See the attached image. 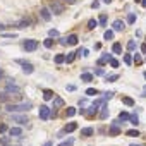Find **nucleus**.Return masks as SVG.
I'll list each match as a JSON object with an SVG mask.
<instances>
[{
  "label": "nucleus",
  "mask_w": 146,
  "mask_h": 146,
  "mask_svg": "<svg viewBox=\"0 0 146 146\" xmlns=\"http://www.w3.org/2000/svg\"><path fill=\"white\" fill-rule=\"evenodd\" d=\"M76 113H78V110H76L74 107H69V108L65 110V115H67V117H74Z\"/></svg>",
  "instance_id": "393cba45"
},
{
  "label": "nucleus",
  "mask_w": 146,
  "mask_h": 146,
  "mask_svg": "<svg viewBox=\"0 0 146 146\" xmlns=\"http://www.w3.org/2000/svg\"><path fill=\"white\" fill-rule=\"evenodd\" d=\"M141 52H143V53H146V43H143V45H141Z\"/></svg>",
  "instance_id": "8fccbe9b"
},
{
  "label": "nucleus",
  "mask_w": 146,
  "mask_h": 146,
  "mask_svg": "<svg viewBox=\"0 0 146 146\" xmlns=\"http://www.w3.org/2000/svg\"><path fill=\"white\" fill-rule=\"evenodd\" d=\"M16 62L23 65V72H24V74H33V72H35V67H33V64H31V62H26V60H21V58H17Z\"/></svg>",
  "instance_id": "20e7f679"
},
{
  "label": "nucleus",
  "mask_w": 146,
  "mask_h": 146,
  "mask_svg": "<svg viewBox=\"0 0 146 146\" xmlns=\"http://www.w3.org/2000/svg\"><path fill=\"white\" fill-rule=\"evenodd\" d=\"M129 120H131V124H134V125L139 124V117H137V115H129Z\"/></svg>",
  "instance_id": "473e14b6"
},
{
  "label": "nucleus",
  "mask_w": 146,
  "mask_h": 146,
  "mask_svg": "<svg viewBox=\"0 0 146 146\" xmlns=\"http://www.w3.org/2000/svg\"><path fill=\"white\" fill-rule=\"evenodd\" d=\"M134 48H136V41H134V40H131V41L127 43V50H129V52H132Z\"/></svg>",
  "instance_id": "c9c22d12"
},
{
  "label": "nucleus",
  "mask_w": 146,
  "mask_h": 146,
  "mask_svg": "<svg viewBox=\"0 0 146 146\" xmlns=\"http://www.w3.org/2000/svg\"><path fill=\"white\" fill-rule=\"evenodd\" d=\"M132 62H134L136 65H141V64H143V57H141L139 53H136V55H134V58H132Z\"/></svg>",
  "instance_id": "a878e982"
},
{
  "label": "nucleus",
  "mask_w": 146,
  "mask_h": 146,
  "mask_svg": "<svg viewBox=\"0 0 146 146\" xmlns=\"http://www.w3.org/2000/svg\"><path fill=\"white\" fill-rule=\"evenodd\" d=\"M7 131V125L5 124H0V132H5Z\"/></svg>",
  "instance_id": "de8ad7c7"
},
{
  "label": "nucleus",
  "mask_w": 146,
  "mask_h": 146,
  "mask_svg": "<svg viewBox=\"0 0 146 146\" xmlns=\"http://www.w3.org/2000/svg\"><path fill=\"white\" fill-rule=\"evenodd\" d=\"M5 28H7V26H4V24H0V31H4Z\"/></svg>",
  "instance_id": "5fc2aeb1"
},
{
  "label": "nucleus",
  "mask_w": 146,
  "mask_h": 146,
  "mask_svg": "<svg viewBox=\"0 0 146 146\" xmlns=\"http://www.w3.org/2000/svg\"><path fill=\"white\" fill-rule=\"evenodd\" d=\"M52 100H53V108H60V107H64V100H62L60 96H53Z\"/></svg>",
  "instance_id": "4468645a"
},
{
  "label": "nucleus",
  "mask_w": 146,
  "mask_h": 146,
  "mask_svg": "<svg viewBox=\"0 0 146 146\" xmlns=\"http://www.w3.org/2000/svg\"><path fill=\"white\" fill-rule=\"evenodd\" d=\"M110 57H112L110 53H103V55H102V58L98 60V64H100V65H103V64H107V62L110 60Z\"/></svg>",
  "instance_id": "4be33fe9"
},
{
  "label": "nucleus",
  "mask_w": 146,
  "mask_h": 146,
  "mask_svg": "<svg viewBox=\"0 0 146 146\" xmlns=\"http://www.w3.org/2000/svg\"><path fill=\"white\" fill-rule=\"evenodd\" d=\"M102 2H103V4H110V2H112V0H102Z\"/></svg>",
  "instance_id": "6e6d98bb"
},
{
  "label": "nucleus",
  "mask_w": 146,
  "mask_h": 146,
  "mask_svg": "<svg viewBox=\"0 0 146 146\" xmlns=\"http://www.w3.org/2000/svg\"><path fill=\"white\" fill-rule=\"evenodd\" d=\"M125 28V24H124V21H120V19H117V21H113V31H122Z\"/></svg>",
  "instance_id": "9b49d317"
},
{
  "label": "nucleus",
  "mask_w": 146,
  "mask_h": 146,
  "mask_svg": "<svg viewBox=\"0 0 146 146\" xmlns=\"http://www.w3.org/2000/svg\"><path fill=\"white\" fill-rule=\"evenodd\" d=\"M78 129V124L76 122H69L65 127H64V132H72V131H76Z\"/></svg>",
  "instance_id": "f3484780"
},
{
  "label": "nucleus",
  "mask_w": 146,
  "mask_h": 146,
  "mask_svg": "<svg viewBox=\"0 0 146 146\" xmlns=\"http://www.w3.org/2000/svg\"><path fill=\"white\" fill-rule=\"evenodd\" d=\"M40 16H41V19H43V21H50V19H52V12H50V9H48V7L40 9Z\"/></svg>",
  "instance_id": "0eeeda50"
},
{
  "label": "nucleus",
  "mask_w": 146,
  "mask_h": 146,
  "mask_svg": "<svg viewBox=\"0 0 146 146\" xmlns=\"http://www.w3.org/2000/svg\"><path fill=\"white\" fill-rule=\"evenodd\" d=\"M72 143H74V139H67V141H62V143H60L58 146H70Z\"/></svg>",
  "instance_id": "ea45409f"
},
{
  "label": "nucleus",
  "mask_w": 146,
  "mask_h": 146,
  "mask_svg": "<svg viewBox=\"0 0 146 146\" xmlns=\"http://www.w3.org/2000/svg\"><path fill=\"white\" fill-rule=\"evenodd\" d=\"M125 134H127V136H132V137H136V136H141V134H139V131H136V129H131V131H127Z\"/></svg>",
  "instance_id": "f704fd0d"
},
{
  "label": "nucleus",
  "mask_w": 146,
  "mask_h": 146,
  "mask_svg": "<svg viewBox=\"0 0 146 146\" xmlns=\"http://www.w3.org/2000/svg\"><path fill=\"white\" fill-rule=\"evenodd\" d=\"M65 2H67V4H76L78 0H65Z\"/></svg>",
  "instance_id": "603ef678"
},
{
  "label": "nucleus",
  "mask_w": 146,
  "mask_h": 146,
  "mask_svg": "<svg viewBox=\"0 0 146 146\" xmlns=\"http://www.w3.org/2000/svg\"><path fill=\"white\" fill-rule=\"evenodd\" d=\"M91 7H93V9H98V7H100V0H95V2L91 4Z\"/></svg>",
  "instance_id": "49530a36"
},
{
  "label": "nucleus",
  "mask_w": 146,
  "mask_h": 146,
  "mask_svg": "<svg viewBox=\"0 0 146 146\" xmlns=\"http://www.w3.org/2000/svg\"><path fill=\"white\" fill-rule=\"evenodd\" d=\"M38 117H40L41 120H48V119L52 117V110H50V107L41 105V107H40V112H38Z\"/></svg>",
  "instance_id": "7ed1b4c3"
},
{
  "label": "nucleus",
  "mask_w": 146,
  "mask_h": 146,
  "mask_svg": "<svg viewBox=\"0 0 146 146\" xmlns=\"http://www.w3.org/2000/svg\"><path fill=\"white\" fill-rule=\"evenodd\" d=\"M93 132H95L93 127H84V129H81V136H83V137H90V136H93Z\"/></svg>",
  "instance_id": "f8f14e48"
},
{
  "label": "nucleus",
  "mask_w": 146,
  "mask_h": 146,
  "mask_svg": "<svg viewBox=\"0 0 146 146\" xmlns=\"http://www.w3.org/2000/svg\"><path fill=\"white\" fill-rule=\"evenodd\" d=\"M5 93H9V95H17V93H21V88H19L17 84H14V81L11 79V81H7Z\"/></svg>",
  "instance_id": "39448f33"
},
{
  "label": "nucleus",
  "mask_w": 146,
  "mask_h": 146,
  "mask_svg": "<svg viewBox=\"0 0 146 146\" xmlns=\"http://www.w3.org/2000/svg\"><path fill=\"white\" fill-rule=\"evenodd\" d=\"M105 79H107V83H115V81L119 79V74H110V76H107Z\"/></svg>",
  "instance_id": "bb28decb"
},
{
  "label": "nucleus",
  "mask_w": 146,
  "mask_h": 146,
  "mask_svg": "<svg viewBox=\"0 0 146 146\" xmlns=\"http://www.w3.org/2000/svg\"><path fill=\"white\" fill-rule=\"evenodd\" d=\"M86 95L88 96H95V95H98V90L96 88H90V90H86Z\"/></svg>",
  "instance_id": "2f4dec72"
},
{
  "label": "nucleus",
  "mask_w": 146,
  "mask_h": 146,
  "mask_svg": "<svg viewBox=\"0 0 146 146\" xmlns=\"http://www.w3.org/2000/svg\"><path fill=\"white\" fill-rule=\"evenodd\" d=\"M103 103H105V100H95V102H93V105H91V107H93V108H95V110H96V112H98V110H100V108H102V105H103Z\"/></svg>",
  "instance_id": "b1692460"
},
{
  "label": "nucleus",
  "mask_w": 146,
  "mask_h": 146,
  "mask_svg": "<svg viewBox=\"0 0 146 146\" xmlns=\"http://www.w3.org/2000/svg\"><path fill=\"white\" fill-rule=\"evenodd\" d=\"M9 136L11 137H21L23 136V129L21 127H11L9 129Z\"/></svg>",
  "instance_id": "1a4fd4ad"
},
{
  "label": "nucleus",
  "mask_w": 146,
  "mask_h": 146,
  "mask_svg": "<svg viewBox=\"0 0 146 146\" xmlns=\"http://www.w3.org/2000/svg\"><path fill=\"white\" fill-rule=\"evenodd\" d=\"M55 62H57V64H62V62H65V55H64V53H58V55H55Z\"/></svg>",
  "instance_id": "c85d7f7f"
},
{
  "label": "nucleus",
  "mask_w": 146,
  "mask_h": 146,
  "mask_svg": "<svg viewBox=\"0 0 146 146\" xmlns=\"http://www.w3.org/2000/svg\"><path fill=\"white\" fill-rule=\"evenodd\" d=\"M131 146H144V144H131Z\"/></svg>",
  "instance_id": "4d7b16f0"
},
{
  "label": "nucleus",
  "mask_w": 146,
  "mask_h": 146,
  "mask_svg": "<svg viewBox=\"0 0 146 146\" xmlns=\"http://www.w3.org/2000/svg\"><path fill=\"white\" fill-rule=\"evenodd\" d=\"M119 120H120V122L129 120V113H127V112H120V113H119Z\"/></svg>",
  "instance_id": "cd10ccee"
},
{
  "label": "nucleus",
  "mask_w": 146,
  "mask_h": 146,
  "mask_svg": "<svg viewBox=\"0 0 146 146\" xmlns=\"http://www.w3.org/2000/svg\"><path fill=\"white\" fill-rule=\"evenodd\" d=\"M124 62H125L127 65H131V64H132V57H131L129 53H125V55H124Z\"/></svg>",
  "instance_id": "e433bc0d"
},
{
  "label": "nucleus",
  "mask_w": 146,
  "mask_h": 146,
  "mask_svg": "<svg viewBox=\"0 0 146 146\" xmlns=\"http://www.w3.org/2000/svg\"><path fill=\"white\" fill-rule=\"evenodd\" d=\"M107 117H108V107H107V103H103L100 108V119H107Z\"/></svg>",
  "instance_id": "2eb2a0df"
},
{
  "label": "nucleus",
  "mask_w": 146,
  "mask_h": 146,
  "mask_svg": "<svg viewBox=\"0 0 146 146\" xmlns=\"http://www.w3.org/2000/svg\"><path fill=\"white\" fill-rule=\"evenodd\" d=\"M76 57H78V52H69V53L65 55V62H67V64H72V62L76 60Z\"/></svg>",
  "instance_id": "9d476101"
},
{
  "label": "nucleus",
  "mask_w": 146,
  "mask_h": 146,
  "mask_svg": "<svg viewBox=\"0 0 146 146\" xmlns=\"http://www.w3.org/2000/svg\"><path fill=\"white\" fill-rule=\"evenodd\" d=\"M78 40H79V38H78L76 35H70V36H67V38H65L67 45H78Z\"/></svg>",
  "instance_id": "a211bd4d"
},
{
  "label": "nucleus",
  "mask_w": 146,
  "mask_h": 146,
  "mask_svg": "<svg viewBox=\"0 0 146 146\" xmlns=\"http://www.w3.org/2000/svg\"><path fill=\"white\" fill-rule=\"evenodd\" d=\"M144 79H146V72H144Z\"/></svg>",
  "instance_id": "bf43d9fd"
},
{
  "label": "nucleus",
  "mask_w": 146,
  "mask_h": 146,
  "mask_svg": "<svg viewBox=\"0 0 146 146\" xmlns=\"http://www.w3.org/2000/svg\"><path fill=\"white\" fill-rule=\"evenodd\" d=\"M12 120H14V122H17V124H21V125H24V124H28V122H29L26 115H16V113L12 115Z\"/></svg>",
  "instance_id": "6e6552de"
},
{
  "label": "nucleus",
  "mask_w": 146,
  "mask_h": 146,
  "mask_svg": "<svg viewBox=\"0 0 146 146\" xmlns=\"http://www.w3.org/2000/svg\"><path fill=\"white\" fill-rule=\"evenodd\" d=\"M98 26V21H95V19H90V23H88V29H95Z\"/></svg>",
  "instance_id": "7c9ffc66"
},
{
  "label": "nucleus",
  "mask_w": 146,
  "mask_h": 146,
  "mask_svg": "<svg viewBox=\"0 0 146 146\" xmlns=\"http://www.w3.org/2000/svg\"><path fill=\"white\" fill-rule=\"evenodd\" d=\"M98 24H100V26H105V24H107V14H102V16H100Z\"/></svg>",
  "instance_id": "c756f323"
},
{
  "label": "nucleus",
  "mask_w": 146,
  "mask_h": 146,
  "mask_svg": "<svg viewBox=\"0 0 146 146\" xmlns=\"http://www.w3.org/2000/svg\"><path fill=\"white\" fill-rule=\"evenodd\" d=\"M103 36H105V40H112V38H113V31H110V29H108V31H105V35H103Z\"/></svg>",
  "instance_id": "58836bf2"
},
{
  "label": "nucleus",
  "mask_w": 146,
  "mask_h": 146,
  "mask_svg": "<svg viewBox=\"0 0 146 146\" xmlns=\"http://www.w3.org/2000/svg\"><path fill=\"white\" fill-rule=\"evenodd\" d=\"M108 62H110V65H112V67H119V62H117V58L110 57V60H108Z\"/></svg>",
  "instance_id": "a19ab883"
},
{
  "label": "nucleus",
  "mask_w": 146,
  "mask_h": 146,
  "mask_svg": "<svg viewBox=\"0 0 146 146\" xmlns=\"http://www.w3.org/2000/svg\"><path fill=\"white\" fill-rule=\"evenodd\" d=\"M81 81L91 83V81H93V74H90V72H83V74H81Z\"/></svg>",
  "instance_id": "6ab92c4d"
},
{
  "label": "nucleus",
  "mask_w": 146,
  "mask_h": 146,
  "mask_svg": "<svg viewBox=\"0 0 146 146\" xmlns=\"http://www.w3.org/2000/svg\"><path fill=\"white\" fill-rule=\"evenodd\" d=\"M113 95H115V93H113V91H107V93H105V95H103V100H110V98H112V96H113Z\"/></svg>",
  "instance_id": "79ce46f5"
},
{
  "label": "nucleus",
  "mask_w": 146,
  "mask_h": 146,
  "mask_svg": "<svg viewBox=\"0 0 146 146\" xmlns=\"http://www.w3.org/2000/svg\"><path fill=\"white\" fill-rule=\"evenodd\" d=\"M122 103L127 105V107H134V100L129 98V96H122Z\"/></svg>",
  "instance_id": "5701e85b"
},
{
  "label": "nucleus",
  "mask_w": 146,
  "mask_h": 146,
  "mask_svg": "<svg viewBox=\"0 0 146 146\" xmlns=\"http://www.w3.org/2000/svg\"><path fill=\"white\" fill-rule=\"evenodd\" d=\"M43 146H52V141H46V143H45Z\"/></svg>",
  "instance_id": "864d4df0"
},
{
  "label": "nucleus",
  "mask_w": 146,
  "mask_h": 146,
  "mask_svg": "<svg viewBox=\"0 0 146 146\" xmlns=\"http://www.w3.org/2000/svg\"><path fill=\"white\" fill-rule=\"evenodd\" d=\"M31 24V21L29 19H23V21H19L17 24H14V28H19V29H23V28H28Z\"/></svg>",
  "instance_id": "ddd939ff"
},
{
  "label": "nucleus",
  "mask_w": 146,
  "mask_h": 146,
  "mask_svg": "<svg viewBox=\"0 0 146 146\" xmlns=\"http://www.w3.org/2000/svg\"><path fill=\"white\" fill-rule=\"evenodd\" d=\"M134 2H141V0H134Z\"/></svg>",
  "instance_id": "13d9d810"
},
{
  "label": "nucleus",
  "mask_w": 146,
  "mask_h": 146,
  "mask_svg": "<svg viewBox=\"0 0 146 146\" xmlns=\"http://www.w3.org/2000/svg\"><path fill=\"white\" fill-rule=\"evenodd\" d=\"M134 21H136V16H134V14H129V16H127V23H129V24H132Z\"/></svg>",
  "instance_id": "37998d69"
},
{
  "label": "nucleus",
  "mask_w": 146,
  "mask_h": 146,
  "mask_svg": "<svg viewBox=\"0 0 146 146\" xmlns=\"http://www.w3.org/2000/svg\"><path fill=\"white\" fill-rule=\"evenodd\" d=\"M43 45H45V48H52V46H53V40H52V38H48V40H45V41H43Z\"/></svg>",
  "instance_id": "72a5a7b5"
},
{
  "label": "nucleus",
  "mask_w": 146,
  "mask_h": 146,
  "mask_svg": "<svg viewBox=\"0 0 146 146\" xmlns=\"http://www.w3.org/2000/svg\"><path fill=\"white\" fill-rule=\"evenodd\" d=\"M95 74H96V76H103V69H102V67L95 69Z\"/></svg>",
  "instance_id": "c03bdc74"
},
{
  "label": "nucleus",
  "mask_w": 146,
  "mask_h": 146,
  "mask_svg": "<svg viewBox=\"0 0 146 146\" xmlns=\"http://www.w3.org/2000/svg\"><path fill=\"white\" fill-rule=\"evenodd\" d=\"M53 96H55V93H53L52 90H45V91H43V100L48 102V100H52Z\"/></svg>",
  "instance_id": "aec40b11"
},
{
  "label": "nucleus",
  "mask_w": 146,
  "mask_h": 146,
  "mask_svg": "<svg viewBox=\"0 0 146 146\" xmlns=\"http://www.w3.org/2000/svg\"><path fill=\"white\" fill-rule=\"evenodd\" d=\"M60 45H64V46L67 45V41H65V38H60Z\"/></svg>",
  "instance_id": "3c124183"
},
{
  "label": "nucleus",
  "mask_w": 146,
  "mask_h": 146,
  "mask_svg": "<svg viewBox=\"0 0 146 146\" xmlns=\"http://www.w3.org/2000/svg\"><path fill=\"white\" fill-rule=\"evenodd\" d=\"M31 102H23V103H9L7 107H5V110L9 112V113H19V112H28V110H31Z\"/></svg>",
  "instance_id": "f257e3e1"
},
{
  "label": "nucleus",
  "mask_w": 146,
  "mask_h": 146,
  "mask_svg": "<svg viewBox=\"0 0 146 146\" xmlns=\"http://www.w3.org/2000/svg\"><path fill=\"white\" fill-rule=\"evenodd\" d=\"M48 9H50V12H53L55 16H60V14L64 12V5H62L60 0H52V2L48 4Z\"/></svg>",
  "instance_id": "f03ea898"
},
{
  "label": "nucleus",
  "mask_w": 146,
  "mask_h": 146,
  "mask_svg": "<svg viewBox=\"0 0 146 146\" xmlns=\"http://www.w3.org/2000/svg\"><path fill=\"white\" fill-rule=\"evenodd\" d=\"M112 52H113V53H122V45H120L119 41H115V43L112 45Z\"/></svg>",
  "instance_id": "412c9836"
},
{
  "label": "nucleus",
  "mask_w": 146,
  "mask_h": 146,
  "mask_svg": "<svg viewBox=\"0 0 146 146\" xmlns=\"http://www.w3.org/2000/svg\"><path fill=\"white\" fill-rule=\"evenodd\" d=\"M2 36H4V38H16V35H14V33H4Z\"/></svg>",
  "instance_id": "a18cd8bd"
},
{
  "label": "nucleus",
  "mask_w": 146,
  "mask_h": 146,
  "mask_svg": "<svg viewBox=\"0 0 146 146\" xmlns=\"http://www.w3.org/2000/svg\"><path fill=\"white\" fill-rule=\"evenodd\" d=\"M4 76H5V72H4V69L0 67V79H4Z\"/></svg>",
  "instance_id": "09e8293b"
},
{
  "label": "nucleus",
  "mask_w": 146,
  "mask_h": 146,
  "mask_svg": "<svg viewBox=\"0 0 146 146\" xmlns=\"http://www.w3.org/2000/svg\"><path fill=\"white\" fill-rule=\"evenodd\" d=\"M48 36H50V38H57V36H58V31H57V29H50V31H48Z\"/></svg>",
  "instance_id": "4c0bfd02"
},
{
  "label": "nucleus",
  "mask_w": 146,
  "mask_h": 146,
  "mask_svg": "<svg viewBox=\"0 0 146 146\" xmlns=\"http://www.w3.org/2000/svg\"><path fill=\"white\" fill-rule=\"evenodd\" d=\"M23 48H24L26 52H35V50L38 48V41H36V40H24Z\"/></svg>",
  "instance_id": "423d86ee"
},
{
  "label": "nucleus",
  "mask_w": 146,
  "mask_h": 146,
  "mask_svg": "<svg viewBox=\"0 0 146 146\" xmlns=\"http://www.w3.org/2000/svg\"><path fill=\"white\" fill-rule=\"evenodd\" d=\"M12 100V95H9V93H0V103H7V102H11Z\"/></svg>",
  "instance_id": "dca6fc26"
}]
</instances>
